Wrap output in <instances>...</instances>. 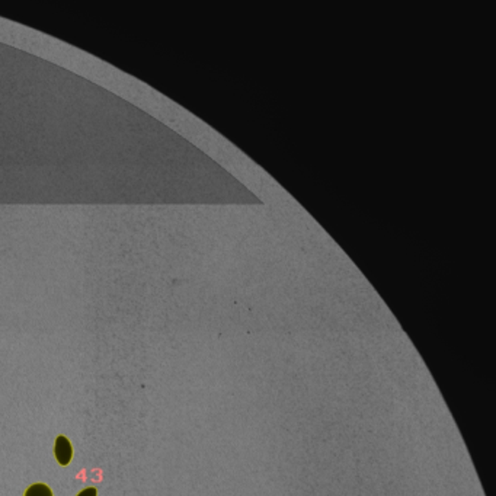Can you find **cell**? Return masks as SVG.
Wrapping results in <instances>:
<instances>
[{"instance_id": "2", "label": "cell", "mask_w": 496, "mask_h": 496, "mask_svg": "<svg viewBox=\"0 0 496 496\" xmlns=\"http://www.w3.org/2000/svg\"><path fill=\"white\" fill-rule=\"evenodd\" d=\"M25 496H53V492L44 483H34L25 492Z\"/></svg>"}, {"instance_id": "1", "label": "cell", "mask_w": 496, "mask_h": 496, "mask_svg": "<svg viewBox=\"0 0 496 496\" xmlns=\"http://www.w3.org/2000/svg\"><path fill=\"white\" fill-rule=\"evenodd\" d=\"M54 453H56V459L61 466H67L72 462V455H73V449L70 441L65 437V435H58L56 440V447H54Z\"/></svg>"}, {"instance_id": "3", "label": "cell", "mask_w": 496, "mask_h": 496, "mask_svg": "<svg viewBox=\"0 0 496 496\" xmlns=\"http://www.w3.org/2000/svg\"><path fill=\"white\" fill-rule=\"evenodd\" d=\"M96 495H98V492L95 488H87V489L82 490L78 496H96Z\"/></svg>"}]
</instances>
